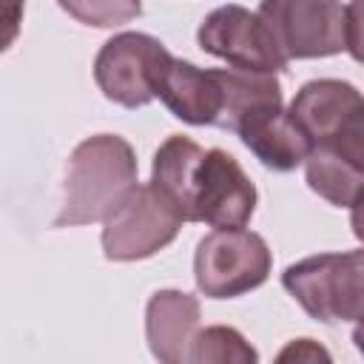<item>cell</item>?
<instances>
[{
  "label": "cell",
  "mask_w": 364,
  "mask_h": 364,
  "mask_svg": "<svg viewBox=\"0 0 364 364\" xmlns=\"http://www.w3.org/2000/svg\"><path fill=\"white\" fill-rule=\"evenodd\" d=\"M136 185L134 148L114 134H97L82 139L65 173V199L54 225H88L102 222L122 196Z\"/></svg>",
  "instance_id": "6da1fadb"
},
{
  "label": "cell",
  "mask_w": 364,
  "mask_h": 364,
  "mask_svg": "<svg viewBox=\"0 0 364 364\" xmlns=\"http://www.w3.org/2000/svg\"><path fill=\"white\" fill-rule=\"evenodd\" d=\"M361 0L347 9L338 0H262L259 17L284 60H310L350 51L361 57L358 34Z\"/></svg>",
  "instance_id": "7a4b0ae2"
},
{
  "label": "cell",
  "mask_w": 364,
  "mask_h": 364,
  "mask_svg": "<svg viewBox=\"0 0 364 364\" xmlns=\"http://www.w3.org/2000/svg\"><path fill=\"white\" fill-rule=\"evenodd\" d=\"M361 250L318 253L290 264L282 273V284L313 318L333 324L361 318Z\"/></svg>",
  "instance_id": "3957f363"
},
{
  "label": "cell",
  "mask_w": 364,
  "mask_h": 364,
  "mask_svg": "<svg viewBox=\"0 0 364 364\" xmlns=\"http://www.w3.org/2000/svg\"><path fill=\"white\" fill-rule=\"evenodd\" d=\"M193 270L208 299H233L267 279L270 250L259 233L242 228L213 230L199 242Z\"/></svg>",
  "instance_id": "277c9868"
},
{
  "label": "cell",
  "mask_w": 364,
  "mask_h": 364,
  "mask_svg": "<svg viewBox=\"0 0 364 364\" xmlns=\"http://www.w3.org/2000/svg\"><path fill=\"white\" fill-rule=\"evenodd\" d=\"M102 222V250L111 262L148 259L171 245L182 228L179 213L154 185H134Z\"/></svg>",
  "instance_id": "5b68a950"
},
{
  "label": "cell",
  "mask_w": 364,
  "mask_h": 364,
  "mask_svg": "<svg viewBox=\"0 0 364 364\" xmlns=\"http://www.w3.org/2000/svg\"><path fill=\"white\" fill-rule=\"evenodd\" d=\"M168 60L171 54L156 37L122 31L100 48L94 60V80L108 100L125 108H142L154 100L156 80Z\"/></svg>",
  "instance_id": "8992f818"
},
{
  "label": "cell",
  "mask_w": 364,
  "mask_h": 364,
  "mask_svg": "<svg viewBox=\"0 0 364 364\" xmlns=\"http://www.w3.org/2000/svg\"><path fill=\"white\" fill-rule=\"evenodd\" d=\"M290 117L313 145L364 148V102L355 85L313 80L293 97Z\"/></svg>",
  "instance_id": "52a82bcc"
},
{
  "label": "cell",
  "mask_w": 364,
  "mask_h": 364,
  "mask_svg": "<svg viewBox=\"0 0 364 364\" xmlns=\"http://www.w3.org/2000/svg\"><path fill=\"white\" fill-rule=\"evenodd\" d=\"M253 208L256 188L242 165L222 148L205 151L191 188V222H205L216 230L245 228Z\"/></svg>",
  "instance_id": "ba28073f"
},
{
  "label": "cell",
  "mask_w": 364,
  "mask_h": 364,
  "mask_svg": "<svg viewBox=\"0 0 364 364\" xmlns=\"http://www.w3.org/2000/svg\"><path fill=\"white\" fill-rule=\"evenodd\" d=\"M196 37L208 54L228 60L233 68L276 74L287 65L262 17L247 11L245 6H222L210 11L202 20Z\"/></svg>",
  "instance_id": "9c48e42d"
},
{
  "label": "cell",
  "mask_w": 364,
  "mask_h": 364,
  "mask_svg": "<svg viewBox=\"0 0 364 364\" xmlns=\"http://www.w3.org/2000/svg\"><path fill=\"white\" fill-rule=\"evenodd\" d=\"M199 330V301L182 290H159L145 310V333L151 353L165 364H185L191 341Z\"/></svg>",
  "instance_id": "30bf717a"
},
{
  "label": "cell",
  "mask_w": 364,
  "mask_h": 364,
  "mask_svg": "<svg viewBox=\"0 0 364 364\" xmlns=\"http://www.w3.org/2000/svg\"><path fill=\"white\" fill-rule=\"evenodd\" d=\"M168 111L191 125H213L219 114V85L213 71H202L185 60L171 57L156 80V91Z\"/></svg>",
  "instance_id": "8fae6325"
},
{
  "label": "cell",
  "mask_w": 364,
  "mask_h": 364,
  "mask_svg": "<svg viewBox=\"0 0 364 364\" xmlns=\"http://www.w3.org/2000/svg\"><path fill=\"white\" fill-rule=\"evenodd\" d=\"M219 85V128L239 131L250 117L279 108L282 105V85L270 71H250V68H216L213 71Z\"/></svg>",
  "instance_id": "7c38bea8"
},
{
  "label": "cell",
  "mask_w": 364,
  "mask_h": 364,
  "mask_svg": "<svg viewBox=\"0 0 364 364\" xmlns=\"http://www.w3.org/2000/svg\"><path fill=\"white\" fill-rule=\"evenodd\" d=\"M236 134L256 154V159L273 171H293L310 154V139L296 125L290 111H282V105L250 117Z\"/></svg>",
  "instance_id": "4fadbf2b"
},
{
  "label": "cell",
  "mask_w": 364,
  "mask_h": 364,
  "mask_svg": "<svg viewBox=\"0 0 364 364\" xmlns=\"http://www.w3.org/2000/svg\"><path fill=\"white\" fill-rule=\"evenodd\" d=\"M364 148H347V145H313L304 156L307 165V185L324 196L330 205L338 208H355L361 196V165Z\"/></svg>",
  "instance_id": "5bb4252c"
},
{
  "label": "cell",
  "mask_w": 364,
  "mask_h": 364,
  "mask_svg": "<svg viewBox=\"0 0 364 364\" xmlns=\"http://www.w3.org/2000/svg\"><path fill=\"white\" fill-rule=\"evenodd\" d=\"M202 154L205 151L193 139L173 134L159 145L154 156L151 185L179 213L182 222H191V188H193V176Z\"/></svg>",
  "instance_id": "9a60e30c"
},
{
  "label": "cell",
  "mask_w": 364,
  "mask_h": 364,
  "mask_svg": "<svg viewBox=\"0 0 364 364\" xmlns=\"http://www.w3.org/2000/svg\"><path fill=\"white\" fill-rule=\"evenodd\" d=\"M256 358H259L256 350L233 327L196 330L188 350V361L193 364H250Z\"/></svg>",
  "instance_id": "2e32d148"
},
{
  "label": "cell",
  "mask_w": 364,
  "mask_h": 364,
  "mask_svg": "<svg viewBox=\"0 0 364 364\" xmlns=\"http://www.w3.org/2000/svg\"><path fill=\"white\" fill-rule=\"evenodd\" d=\"M74 20L97 28L128 23L139 14V0H57Z\"/></svg>",
  "instance_id": "e0dca14e"
},
{
  "label": "cell",
  "mask_w": 364,
  "mask_h": 364,
  "mask_svg": "<svg viewBox=\"0 0 364 364\" xmlns=\"http://www.w3.org/2000/svg\"><path fill=\"white\" fill-rule=\"evenodd\" d=\"M20 23H23V0H0V51H6L17 40Z\"/></svg>",
  "instance_id": "ac0fdd59"
},
{
  "label": "cell",
  "mask_w": 364,
  "mask_h": 364,
  "mask_svg": "<svg viewBox=\"0 0 364 364\" xmlns=\"http://www.w3.org/2000/svg\"><path fill=\"white\" fill-rule=\"evenodd\" d=\"M287 358H296V361H316V358H330L321 347H316L310 338H299V341H293L282 355H279V361H287Z\"/></svg>",
  "instance_id": "d6986e66"
}]
</instances>
